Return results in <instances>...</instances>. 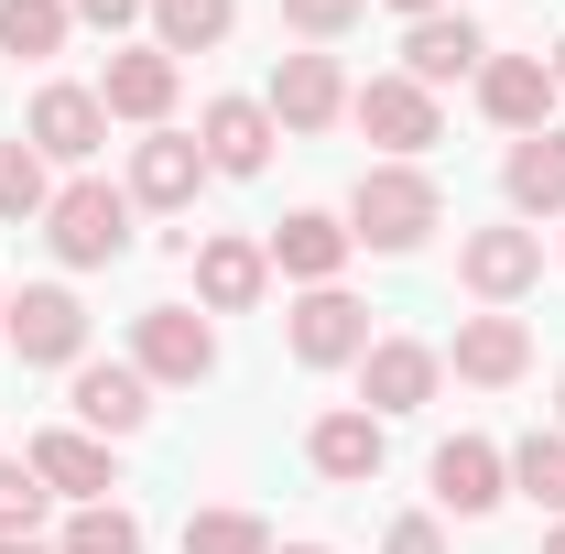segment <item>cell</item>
<instances>
[{"label": "cell", "instance_id": "cell-1", "mask_svg": "<svg viewBox=\"0 0 565 554\" xmlns=\"http://www.w3.org/2000/svg\"><path fill=\"white\" fill-rule=\"evenodd\" d=\"M435 217H446V196H435L424 163H370L359 196H349V239H370V251H414Z\"/></svg>", "mask_w": 565, "mask_h": 554}, {"label": "cell", "instance_id": "cell-2", "mask_svg": "<svg viewBox=\"0 0 565 554\" xmlns=\"http://www.w3.org/2000/svg\"><path fill=\"white\" fill-rule=\"evenodd\" d=\"M44 239L66 251L76 273H98V262L131 251V196H120V185H66V196L44 207Z\"/></svg>", "mask_w": 565, "mask_h": 554}, {"label": "cell", "instance_id": "cell-3", "mask_svg": "<svg viewBox=\"0 0 565 554\" xmlns=\"http://www.w3.org/2000/svg\"><path fill=\"white\" fill-rule=\"evenodd\" d=\"M11 348H22V370H66L76 348H87V305H76L66 283H33L11 305Z\"/></svg>", "mask_w": 565, "mask_h": 554}, {"label": "cell", "instance_id": "cell-4", "mask_svg": "<svg viewBox=\"0 0 565 554\" xmlns=\"http://www.w3.org/2000/svg\"><path fill=\"white\" fill-rule=\"evenodd\" d=\"M349 120L370 141H381V152H392V163H414L424 141H435V98H424L414 76H370V87H359L349 98Z\"/></svg>", "mask_w": 565, "mask_h": 554}, {"label": "cell", "instance_id": "cell-5", "mask_svg": "<svg viewBox=\"0 0 565 554\" xmlns=\"http://www.w3.org/2000/svg\"><path fill=\"white\" fill-rule=\"evenodd\" d=\"M141 348V381H207L217 370V338H207V316H185V305H152L131 327Z\"/></svg>", "mask_w": 565, "mask_h": 554}, {"label": "cell", "instance_id": "cell-6", "mask_svg": "<svg viewBox=\"0 0 565 554\" xmlns=\"http://www.w3.org/2000/svg\"><path fill=\"white\" fill-rule=\"evenodd\" d=\"M359 348H370V305H349L338 283H316V294L294 305V359H305V370H338Z\"/></svg>", "mask_w": 565, "mask_h": 554}, {"label": "cell", "instance_id": "cell-7", "mask_svg": "<svg viewBox=\"0 0 565 554\" xmlns=\"http://www.w3.org/2000/svg\"><path fill=\"white\" fill-rule=\"evenodd\" d=\"M479 66H490V44H479V22H457V11H424L414 44H403V76H414L424 98H435L446 76H479Z\"/></svg>", "mask_w": 565, "mask_h": 554}, {"label": "cell", "instance_id": "cell-8", "mask_svg": "<svg viewBox=\"0 0 565 554\" xmlns=\"http://www.w3.org/2000/svg\"><path fill=\"white\" fill-rule=\"evenodd\" d=\"M479 109H490L500 131H544L555 66H544V55H490V66H479Z\"/></svg>", "mask_w": 565, "mask_h": 554}, {"label": "cell", "instance_id": "cell-9", "mask_svg": "<svg viewBox=\"0 0 565 554\" xmlns=\"http://www.w3.org/2000/svg\"><path fill=\"white\" fill-rule=\"evenodd\" d=\"M500 479H511V468H500V446H479V435H446V446H435V500H446L457 522L500 511Z\"/></svg>", "mask_w": 565, "mask_h": 554}, {"label": "cell", "instance_id": "cell-10", "mask_svg": "<svg viewBox=\"0 0 565 554\" xmlns=\"http://www.w3.org/2000/svg\"><path fill=\"white\" fill-rule=\"evenodd\" d=\"M457 273H468V294H490V305H511L522 283L544 273V239H533V228H479V239L457 251Z\"/></svg>", "mask_w": 565, "mask_h": 554}, {"label": "cell", "instance_id": "cell-11", "mask_svg": "<svg viewBox=\"0 0 565 554\" xmlns=\"http://www.w3.org/2000/svg\"><path fill=\"white\" fill-rule=\"evenodd\" d=\"M359 392H370V414H414L424 392H435V348H414V338L359 348Z\"/></svg>", "mask_w": 565, "mask_h": 554}, {"label": "cell", "instance_id": "cell-12", "mask_svg": "<svg viewBox=\"0 0 565 554\" xmlns=\"http://www.w3.org/2000/svg\"><path fill=\"white\" fill-rule=\"evenodd\" d=\"M338 109H349V87H338L327 55H282V66H273V120H282V131H327Z\"/></svg>", "mask_w": 565, "mask_h": 554}, {"label": "cell", "instance_id": "cell-13", "mask_svg": "<svg viewBox=\"0 0 565 554\" xmlns=\"http://www.w3.org/2000/svg\"><path fill=\"white\" fill-rule=\"evenodd\" d=\"M196 152H207V174H262V163H273V109H262V98H217Z\"/></svg>", "mask_w": 565, "mask_h": 554}, {"label": "cell", "instance_id": "cell-14", "mask_svg": "<svg viewBox=\"0 0 565 554\" xmlns=\"http://www.w3.org/2000/svg\"><path fill=\"white\" fill-rule=\"evenodd\" d=\"M109 131V109H98V87H44L33 98V152H55V163H87Z\"/></svg>", "mask_w": 565, "mask_h": 554}, {"label": "cell", "instance_id": "cell-15", "mask_svg": "<svg viewBox=\"0 0 565 554\" xmlns=\"http://www.w3.org/2000/svg\"><path fill=\"white\" fill-rule=\"evenodd\" d=\"M522 370H533V338H522V316H468V327H457V381L500 392V381H522Z\"/></svg>", "mask_w": 565, "mask_h": 554}, {"label": "cell", "instance_id": "cell-16", "mask_svg": "<svg viewBox=\"0 0 565 554\" xmlns=\"http://www.w3.org/2000/svg\"><path fill=\"white\" fill-rule=\"evenodd\" d=\"M98 109H109V120H163V109H174V55H163V44H141V55H109V87H98Z\"/></svg>", "mask_w": 565, "mask_h": 554}, {"label": "cell", "instance_id": "cell-17", "mask_svg": "<svg viewBox=\"0 0 565 554\" xmlns=\"http://www.w3.org/2000/svg\"><path fill=\"white\" fill-rule=\"evenodd\" d=\"M305 457H316V479H381V414H327L305 435Z\"/></svg>", "mask_w": 565, "mask_h": 554}, {"label": "cell", "instance_id": "cell-18", "mask_svg": "<svg viewBox=\"0 0 565 554\" xmlns=\"http://www.w3.org/2000/svg\"><path fill=\"white\" fill-rule=\"evenodd\" d=\"M33 479H44V489H76V500H109L120 468H109L98 435H44V446H33Z\"/></svg>", "mask_w": 565, "mask_h": 554}, {"label": "cell", "instance_id": "cell-19", "mask_svg": "<svg viewBox=\"0 0 565 554\" xmlns=\"http://www.w3.org/2000/svg\"><path fill=\"white\" fill-rule=\"evenodd\" d=\"M273 262H282L294 283H338V262H349V228L305 207V217H282V228H273Z\"/></svg>", "mask_w": 565, "mask_h": 554}, {"label": "cell", "instance_id": "cell-20", "mask_svg": "<svg viewBox=\"0 0 565 554\" xmlns=\"http://www.w3.org/2000/svg\"><path fill=\"white\" fill-rule=\"evenodd\" d=\"M76 414L98 424V435H141L152 381H141V370H76Z\"/></svg>", "mask_w": 565, "mask_h": 554}, {"label": "cell", "instance_id": "cell-21", "mask_svg": "<svg viewBox=\"0 0 565 554\" xmlns=\"http://www.w3.org/2000/svg\"><path fill=\"white\" fill-rule=\"evenodd\" d=\"M196 174H207L196 141H141V152H131V196H141V207H185Z\"/></svg>", "mask_w": 565, "mask_h": 554}, {"label": "cell", "instance_id": "cell-22", "mask_svg": "<svg viewBox=\"0 0 565 554\" xmlns=\"http://www.w3.org/2000/svg\"><path fill=\"white\" fill-rule=\"evenodd\" d=\"M511 207H565V131H522L511 141Z\"/></svg>", "mask_w": 565, "mask_h": 554}, {"label": "cell", "instance_id": "cell-23", "mask_svg": "<svg viewBox=\"0 0 565 554\" xmlns=\"http://www.w3.org/2000/svg\"><path fill=\"white\" fill-rule=\"evenodd\" d=\"M262 273H273V262H262L250 239H207V251H196V294H207V305H228V316L262 294Z\"/></svg>", "mask_w": 565, "mask_h": 554}, {"label": "cell", "instance_id": "cell-24", "mask_svg": "<svg viewBox=\"0 0 565 554\" xmlns=\"http://www.w3.org/2000/svg\"><path fill=\"white\" fill-rule=\"evenodd\" d=\"M228 22H239V0H152V33H163V55H207Z\"/></svg>", "mask_w": 565, "mask_h": 554}, {"label": "cell", "instance_id": "cell-25", "mask_svg": "<svg viewBox=\"0 0 565 554\" xmlns=\"http://www.w3.org/2000/svg\"><path fill=\"white\" fill-rule=\"evenodd\" d=\"M66 0H0V55H55L66 44Z\"/></svg>", "mask_w": 565, "mask_h": 554}, {"label": "cell", "instance_id": "cell-26", "mask_svg": "<svg viewBox=\"0 0 565 554\" xmlns=\"http://www.w3.org/2000/svg\"><path fill=\"white\" fill-rule=\"evenodd\" d=\"M55 196H44V152L33 141H0V217L22 228V217H44Z\"/></svg>", "mask_w": 565, "mask_h": 554}, {"label": "cell", "instance_id": "cell-27", "mask_svg": "<svg viewBox=\"0 0 565 554\" xmlns=\"http://www.w3.org/2000/svg\"><path fill=\"white\" fill-rule=\"evenodd\" d=\"M511 489H522V500H544V511L565 522V435H533V446L511 457Z\"/></svg>", "mask_w": 565, "mask_h": 554}, {"label": "cell", "instance_id": "cell-28", "mask_svg": "<svg viewBox=\"0 0 565 554\" xmlns=\"http://www.w3.org/2000/svg\"><path fill=\"white\" fill-rule=\"evenodd\" d=\"M66 554H141V522L109 511V500H87V511L66 522Z\"/></svg>", "mask_w": 565, "mask_h": 554}, {"label": "cell", "instance_id": "cell-29", "mask_svg": "<svg viewBox=\"0 0 565 554\" xmlns=\"http://www.w3.org/2000/svg\"><path fill=\"white\" fill-rule=\"evenodd\" d=\"M185 554H273V544H262L250 511H196V522H185Z\"/></svg>", "mask_w": 565, "mask_h": 554}, {"label": "cell", "instance_id": "cell-30", "mask_svg": "<svg viewBox=\"0 0 565 554\" xmlns=\"http://www.w3.org/2000/svg\"><path fill=\"white\" fill-rule=\"evenodd\" d=\"M44 522V479H33V457H0V533H33Z\"/></svg>", "mask_w": 565, "mask_h": 554}, {"label": "cell", "instance_id": "cell-31", "mask_svg": "<svg viewBox=\"0 0 565 554\" xmlns=\"http://www.w3.org/2000/svg\"><path fill=\"white\" fill-rule=\"evenodd\" d=\"M359 11H370V0H282V22H294L305 44H327V33H349Z\"/></svg>", "mask_w": 565, "mask_h": 554}, {"label": "cell", "instance_id": "cell-32", "mask_svg": "<svg viewBox=\"0 0 565 554\" xmlns=\"http://www.w3.org/2000/svg\"><path fill=\"white\" fill-rule=\"evenodd\" d=\"M66 11H76V22H98V33H120V22H131L141 0H66Z\"/></svg>", "mask_w": 565, "mask_h": 554}, {"label": "cell", "instance_id": "cell-33", "mask_svg": "<svg viewBox=\"0 0 565 554\" xmlns=\"http://www.w3.org/2000/svg\"><path fill=\"white\" fill-rule=\"evenodd\" d=\"M392 554H446V533L435 522H392Z\"/></svg>", "mask_w": 565, "mask_h": 554}, {"label": "cell", "instance_id": "cell-34", "mask_svg": "<svg viewBox=\"0 0 565 554\" xmlns=\"http://www.w3.org/2000/svg\"><path fill=\"white\" fill-rule=\"evenodd\" d=\"M0 554H44V544H33V533H0Z\"/></svg>", "mask_w": 565, "mask_h": 554}, {"label": "cell", "instance_id": "cell-35", "mask_svg": "<svg viewBox=\"0 0 565 554\" xmlns=\"http://www.w3.org/2000/svg\"><path fill=\"white\" fill-rule=\"evenodd\" d=\"M392 11H414V22H424V11H446V0H392Z\"/></svg>", "mask_w": 565, "mask_h": 554}, {"label": "cell", "instance_id": "cell-36", "mask_svg": "<svg viewBox=\"0 0 565 554\" xmlns=\"http://www.w3.org/2000/svg\"><path fill=\"white\" fill-rule=\"evenodd\" d=\"M544 554H565V522H555V533H544Z\"/></svg>", "mask_w": 565, "mask_h": 554}, {"label": "cell", "instance_id": "cell-37", "mask_svg": "<svg viewBox=\"0 0 565 554\" xmlns=\"http://www.w3.org/2000/svg\"><path fill=\"white\" fill-rule=\"evenodd\" d=\"M555 87H565V44H555Z\"/></svg>", "mask_w": 565, "mask_h": 554}, {"label": "cell", "instance_id": "cell-38", "mask_svg": "<svg viewBox=\"0 0 565 554\" xmlns=\"http://www.w3.org/2000/svg\"><path fill=\"white\" fill-rule=\"evenodd\" d=\"M294 554H327V544H294Z\"/></svg>", "mask_w": 565, "mask_h": 554}]
</instances>
